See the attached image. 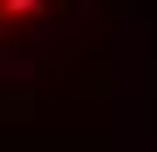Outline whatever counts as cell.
I'll return each mask as SVG.
<instances>
[{
	"label": "cell",
	"instance_id": "obj_1",
	"mask_svg": "<svg viewBox=\"0 0 157 152\" xmlns=\"http://www.w3.org/2000/svg\"><path fill=\"white\" fill-rule=\"evenodd\" d=\"M49 0H0V20H44Z\"/></svg>",
	"mask_w": 157,
	"mask_h": 152
}]
</instances>
